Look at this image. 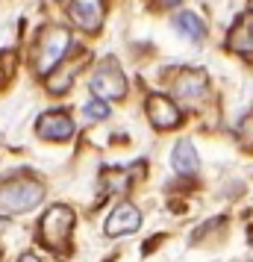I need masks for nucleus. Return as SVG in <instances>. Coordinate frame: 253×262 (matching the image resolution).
I'll use <instances>...</instances> for the list:
<instances>
[{
  "mask_svg": "<svg viewBox=\"0 0 253 262\" xmlns=\"http://www.w3.org/2000/svg\"><path fill=\"white\" fill-rule=\"evenodd\" d=\"M106 15V0H71L68 3V18L85 33H97L103 27Z\"/></svg>",
  "mask_w": 253,
  "mask_h": 262,
  "instance_id": "obj_7",
  "label": "nucleus"
},
{
  "mask_svg": "<svg viewBox=\"0 0 253 262\" xmlns=\"http://www.w3.org/2000/svg\"><path fill=\"white\" fill-rule=\"evenodd\" d=\"M18 262H41V259H38L36 253H24V256H21Z\"/></svg>",
  "mask_w": 253,
  "mask_h": 262,
  "instance_id": "obj_16",
  "label": "nucleus"
},
{
  "mask_svg": "<svg viewBox=\"0 0 253 262\" xmlns=\"http://www.w3.org/2000/svg\"><path fill=\"white\" fill-rule=\"evenodd\" d=\"M74 224H77L74 209L65 206V203H56L38 221V242L50 250H65L68 248V238L74 233Z\"/></svg>",
  "mask_w": 253,
  "mask_h": 262,
  "instance_id": "obj_3",
  "label": "nucleus"
},
{
  "mask_svg": "<svg viewBox=\"0 0 253 262\" xmlns=\"http://www.w3.org/2000/svg\"><path fill=\"white\" fill-rule=\"evenodd\" d=\"M83 59H85V53L80 56V59H68V62H62L56 71L48 77V92H53V95H65L68 89H71V83H74V74H77V68L83 65Z\"/></svg>",
  "mask_w": 253,
  "mask_h": 262,
  "instance_id": "obj_12",
  "label": "nucleus"
},
{
  "mask_svg": "<svg viewBox=\"0 0 253 262\" xmlns=\"http://www.w3.org/2000/svg\"><path fill=\"white\" fill-rule=\"evenodd\" d=\"M44 201V186L30 174H18L0 183V209L9 215H21L36 209Z\"/></svg>",
  "mask_w": 253,
  "mask_h": 262,
  "instance_id": "obj_2",
  "label": "nucleus"
},
{
  "mask_svg": "<svg viewBox=\"0 0 253 262\" xmlns=\"http://www.w3.org/2000/svg\"><path fill=\"white\" fill-rule=\"evenodd\" d=\"M88 89H91V95L97 100H121V97H127V74L121 71V65L115 56H106V59L97 65V71L91 74V80H88Z\"/></svg>",
  "mask_w": 253,
  "mask_h": 262,
  "instance_id": "obj_4",
  "label": "nucleus"
},
{
  "mask_svg": "<svg viewBox=\"0 0 253 262\" xmlns=\"http://www.w3.org/2000/svg\"><path fill=\"white\" fill-rule=\"evenodd\" d=\"M36 133H38V139H44V142H68L74 136V121L68 112L50 109V112H41L38 115Z\"/></svg>",
  "mask_w": 253,
  "mask_h": 262,
  "instance_id": "obj_6",
  "label": "nucleus"
},
{
  "mask_svg": "<svg viewBox=\"0 0 253 262\" xmlns=\"http://www.w3.org/2000/svg\"><path fill=\"white\" fill-rule=\"evenodd\" d=\"M206 85H209L206 71H200V68H186L182 74H177V80H174V85H171V92H174V97L194 100V97H200L206 92Z\"/></svg>",
  "mask_w": 253,
  "mask_h": 262,
  "instance_id": "obj_9",
  "label": "nucleus"
},
{
  "mask_svg": "<svg viewBox=\"0 0 253 262\" xmlns=\"http://www.w3.org/2000/svg\"><path fill=\"white\" fill-rule=\"evenodd\" d=\"M15 74V53L12 50H0V85H6Z\"/></svg>",
  "mask_w": 253,
  "mask_h": 262,
  "instance_id": "obj_15",
  "label": "nucleus"
},
{
  "mask_svg": "<svg viewBox=\"0 0 253 262\" xmlns=\"http://www.w3.org/2000/svg\"><path fill=\"white\" fill-rule=\"evenodd\" d=\"M71 50V30L59 24H48L38 30L36 41H33V68L38 77L48 80L50 74L68 59Z\"/></svg>",
  "mask_w": 253,
  "mask_h": 262,
  "instance_id": "obj_1",
  "label": "nucleus"
},
{
  "mask_svg": "<svg viewBox=\"0 0 253 262\" xmlns=\"http://www.w3.org/2000/svg\"><path fill=\"white\" fill-rule=\"evenodd\" d=\"M174 30H177L182 38H189V41H203L206 38L203 18L197 12H177L174 15Z\"/></svg>",
  "mask_w": 253,
  "mask_h": 262,
  "instance_id": "obj_13",
  "label": "nucleus"
},
{
  "mask_svg": "<svg viewBox=\"0 0 253 262\" xmlns=\"http://www.w3.org/2000/svg\"><path fill=\"white\" fill-rule=\"evenodd\" d=\"M83 115H85V118H91V121H103V118H109V103H106V100L91 97V100L83 106Z\"/></svg>",
  "mask_w": 253,
  "mask_h": 262,
  "instance_id": "obj_14",
  "label": "nucleus"
},
{
  "mask_svg": "<svg viewBox=\"0 0 253 262\" xmlns=\"http://www.w3.org/2000/svg\"><path fill=\"white\" fill-rule=\"evenodd\" d=\"M145 112H147V118H150V124H153L156 130H174V127L182 124L180 106H177L168 95H159V92H150V95H147Z\"/></svg>",
  "mask_w": 253,
  "mask_h": 262,
  "instance_id": "obj_5",
  "label": "nucleus"
},
{
  "mask_svg": "<svg viewBox=\"0 0 253 262\" xmlns=\"http://www.w3.org/2000/svg\"><path fill=\"white\" fill-rule=\"evenodd\" d=\"M171 165H174V171L182 174V177L197 174V168H200V156H197V150H194V144L192 142H177V147L171 150Z\"/></svg>",
  "mask_w": 253,
  "mask_h": 262,
  "instance_id": "obj_11",
  "label": "nucleus"
},
{
  "mask_svg": "<svg viewBox=\"0 0 253 262\" xmlns=\"http://www.w3.org/2000/svg\"><path fill=\"white\" fill-rule=\"evenodd\" d=\"M139 227H142V212H139V206L130 203V201H124L106 215L103 233H106L109 238H118V236H127V233H135Z\"/></svg>",
  "mask_w": 253,
  "mask_h": 262,
  "instance_id": "obj_8",
  "label": "nucleus"
},
{
  "mask_svg": "<svg viewBox=\"0 0 253 262\" xmlns=\"http://www.w3.org/2000/svg\"><path fill=\"white\" fill-rule=\"evenodd\" d=\"M227 50L241 53V56H253V15H241L233 24L227 36Z\"/></svg>",
  "mask_w": 253,
  "mask_h": 262,
  "instance_id": "obj_10",
  "label": "nucleus"
}]
</instances>
